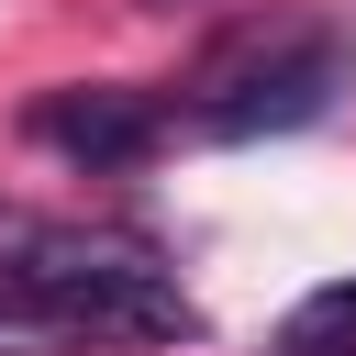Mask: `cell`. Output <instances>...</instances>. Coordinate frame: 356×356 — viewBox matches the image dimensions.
<instances>
[{
  "label": "cell",
  "mask_w": 356,
  "mask_h": 356,
  "mask_svg": "<svg viewBox=\"0 0 356 356\" xmlns=\"http://www.w3.org/2000/svg\"><path fill=\"white\" fill-rule=\"evenodd\" d=\"M22 134H33L44 156H67L78 178H122V167L167 156L178 111H167L156 89H111V78H78V89H44V100L22 111Z\"/></svg>",
  "instance_id": "cell-3"
},
{
  "label": "cell",
  "mask_w": 356,
  "mask_h": 356,
  "mask_svg": "<svg viewBox=\"0 0 356 356\" xmlns=\"http://www.w3.org/2000/svg\"><path fill=\"white\" fill-rule=\"evenodd\" d=\"M345 89H356V44H345L334 22H300V33H267L256 56L211 67V78H200V100H189V134H211V145L312 134Z\"/></svg>",
  "instance_id": "cell-2"
},
{
  "label": "cell",
  "mask_w": 356,
  "mask_h": 356,
  "mask_svg": "<svg viewBox=\"0 0 356 356\" xmlns=\"http://www.w3.org/2000/svg\"><path fill=\"white\" fill-rule=\"evenodd\" d=\"M267 356H356V278L312 289V300L278 323V345H267Z\"/></svg>",
  "instance_id": "cell-4"
},
{
  "label": "cell",
  "mask_w": 356,
  "mask_h": 356,
  "mask_svg": "<svg viewBox=\"0 0 356 356\" xmlns=\"http://www.w3.org/2000/svg\"><path fill=\"white\" fill-rule=\"evenodd\" d=\"M56 345H200V300L178 267L111 234H0V356Z\"/></svg>",
  "instance_id": "cell-1"
},
{
  "label": "cell",
  "mask_w": 356,
  "mask_h": 356,
  "mask_svg": "<svg viewBox=\"0 0 356 356\" xmlns=\"http://www.w3.org/2000/svg\"><path fill=\"white\" fill-rule=\"evenodd\" d=\"M145 11H178V0H145Z\"/></svg>",
  "instance_id": "cell-5"
}]
</instances>
